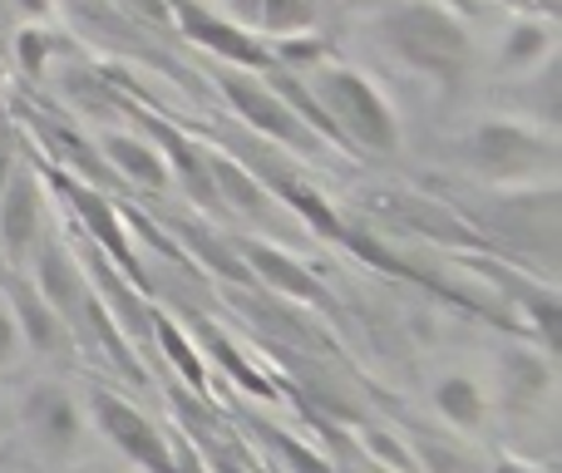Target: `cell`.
I'll use <instances>...</instances> for the list:
<instances>
[{"instance_id": "obj_6", "label": "cell", "mask_w": 562, "mask_h": 473, "mask_svg": "<svg viewBox=\"0 0 562 473\" xmlns=\"http://www.w3.org/2000/svg\"><path fill=\"white\" fill-rule=\"evenodd\" d=\"M173 25L183 30L193 45H203L207 55H217L227 69H252V75H267L277 65V49L267 45L262 35H252L247 25L227 20L223 10H207L203 0H183L173 5Z\"/></svg>"}, {"instance_id": "obj_8", "label": "cell", "mask_w": 562, "mask_h": 473, "mask_svg": "<svg viewBox=\"0 0 562 473\" xmlns=\"http://www.w3.org/2000/svg\"><path fill=\"white\" fill-rule=\"evenodd\" d=\"M40 241H45V188L30 168H10L0 183V251L20 267Z\"/></svg>"}, {"instance_id": "obj_21", "label": "cell", "mask_w": 562, "mask_h": 473, "mask_svg": "<svg viewBox=\"0 0 562 473\" xmlns=\"http://www.w3.org/2000/svg\"><path fill=\"white\" fill-rule=\"evenodd\" d=\"M419 459V473H488V464L474 454V449L454 444V439H435V435H415L409 439Z\"/></svg>"}, {"instance_id": "obj_13", "label": "cell", "mask_w": 562, "mask_h": 473, "mask_svg": "<svg viewBox=\"0 0 562 473\" xmlns=\"http://www.w3.org/2000/svg\"><path fill=\"white\" fill-rule=\"evenodd\" d=\"M223 15L262 40H291L316 30V0H227Z\"/></svg>"}, {"instance_id": "obj_31", "label": "cell", "mask_w": 562, "mask_h": 473, "mask_svg": "<svg viewBox=\"0 0 562 473\" xmlns=\"http://www.w3.org/2000/svg\"><path fill=\"white\" fill-rule=\"evenodd\" d=\"M173 5H183V0H168V10H173Z\"/></svg>"}, {"instance_id": "obj_18", "label": "cell", "mask_w": 562, "mask_h": 473, "mask_svg": "<svg viewBox=\"0 0 562 473\" xmlns=\"http://www.w3.org/2000/svg\"><path fill=\"white\" fill-rule=\"evenodd\" d=\"M148 336H154L158 350L173 360V370L188 380V390H193V395H207V390H213V365H207V356L198 350V340L188 336L178 320H168L164 311H148Z\"/></svg>"}, {"instance_id": "obj_11", "label": "cell", "mask_w": 562, "mask_h": 473, "mask_svg": "<svg viewBox=\"0 0 562 473\" xmlns=\"http://www.w3.org/2000/svg\"><path fill=\"white\" fill-rule=\"evenodd\" d=\"M237 257H243V267H252V277L262 281V286H272L277 296L306 301V306H321V301H326V291H321V281L311 277L306 261H296L291 251L272 247V241L243 237V241H237Z\"/></svg>"}, {"instance_id": "obj_1", "label": "cell", "mask_w": 562, "mask_h": 473, "mask_svg": "<svg viewBox=\"0 0 562 473\" xmlns=\"http://www.w3.org/2000/svg\"><path fill=\"white\" fill-rule=\"evenodd\" d=\"M370 35L435 85H459L474 69V30L445 0H385L370 15Z\"/></svg>"}, {"instance_id": "obj_15", "label": "cell", "mask_w": 562, "mask_h": 473, "mask_svg": "<svg viewBox=\"0 0 562 473\" xmlns=\"http://www.w3.org/2000/svg\"><path fill=\"white\" fill-rule=\"evenodd\" d=\"M498 395L514 409L543 405L553 395V360H548V350H524V346L504 350L498 356Z\"/></svg>"}, {"instance_id": "obj_12", "label": "cell", "mask_w": 562, "mask_h": 473, "mask_svg": "<svg viewBox=\"0 0 562 473\" xmlns=\"http://www.w3.org/2000/svg\"><path fill=\"white\" fill-rule=\"evenodd\" d=\"M154 134H158V154H164V164H168V178H173L198 207L223 213V198H217V188H213V168H207V148L193 144L188 134H178V128H164V124H154Z\"/></svg>"}, {"instance_id": "obj_24", "label": "cell", "mask_w": 562, "mask_h": 473, "mask_svg": "<svg viewBox=\"0 0 562 473\" xmlns=\"http://www.w3.org/2000/svg\"><path fill=\"white\" fill-rule=\"evenodd\" d=\"M524 306H528V316H533L543 350L558 356V346H562V301H558V291H524Z\"/></svg>"}, {"instance_id": "obj_30", "label": "cell", "mask_w": 562, "mask_h": 473, "mask_svg": "<svg viewBox=\"0 0 562 473\" xmlns=\"http://www.w3.org/2000/svg\"><path fill=\"white\" fill-rule=\"evenodd\" d=\"M488 473H538L528 464H514V459H498V464H488Z\"/></svg>"}, {"instance_id": "obj_19", "label": "cell", "mask_w": 562, "mask_h": 473, "mask_svg": "<svg viewBox=\"0 0 562 473\" xmlns=\"http://www.w3.org/2000/svg\"><path fill=\"white\" fill-rule=\"evenodd\" d=\"M207 168H213V188H217V198H223V207L247 213V217L272 213V198H267L262 178L237 164L233 154H213V148H207Z\"/></svg>"}, {"instance_id": "obj_5", "label": "cell", "mask_w": 562, "mask_h": 473, "mask_svg": "<svg viewBox=\"0 0 562 473\" xmlns=\"http://www.w3.org/2000/svg\"><path fill=\"white\" fill-rule=\"evenodd\" d=\"M89 415H94V429L144 473H178V454L168 444V435L144 415L138 405L119 399L114 390H94L89 395Z\"/></svg>"}, {"instance_id": "obj_17", "label": "cell", "mask_w": 562, "mask_h": 473, "mask_svg": "<svg viewBox=\"0 0 562 473\" xmlns=\"http://www.w3.org/2000/svg\"><path fill=\"white\" fill-rule=\"evenodd\" d=\"M257 178H262V188H267V193H277L281 203H286L291 213H296L301 223L311 227V233H321V237H330V241H340V237H346V217H340L336 207H330L326 198L316 193V188H306V183H301V178L281 173V168H257Z\"/></svg>"}, {"instance_id": "obj_9", "label": "cell", "mask_w": 562, "mask_h": 473, "mask_svg": "<svg viewBox=\"0 0 562 473\" xmlns=\"http://www.w3.org/2000/svg\"><path fill=\"white\" fill-rule=\"evenodd\" d=\"M55 183H59V193L69 198L75 217L89 227V237H94L99 257H109L119 271H128V277L138 281V257H134V241H128L124 213H119V207L109 203L99 188H89V183H75V178H55Z\"/></svg>"}, {"instance_id": "obj_14", "label": "cell", "mask_w": 562, "mask_h": 473, "mask_svg": "<svg viewBox=\"0 0 562 473\" xmlns=\"http://www.w3.org/2000/svg\"><path fill=\"white\" fill-rule=\"evenodd\" d=\"M99 154L114 168V178L144 188V193H168V183H173L158 144H148V138H138V134H104L99 138Z\"/></svg>"}, {"instance_id": "obj_29", "label": "cell", "mask_w": 562, "mask_h": 473, "mask_svg": "<svg viewBox=\"0 0 562 473\" xmlns=\"http://www.w3.org/2000/svg\"><path fill=\"white\" fill-rule=\"evenodd\" d=\"M10 5H15L20 15H25V20H45V15H49V5H55V0H10Z\"/></svg>"}, {"instance_id": "obj_10", "label": "cell", "mask_w": 562, "mask_h": 473, "mask_svg": "<svg viewBox=\"0 0 562 473\" xmlns=\"http://www.w3.org/2000/svg\"><path fill=\"white\" fill-rule=\"evenodd\" d=\"M5 306H10V316H15L20 346H30L35 356H59V350L69 346L65 320L49 311V301L40 296L25 271H5Z\"/></svg>"}, {"instance_id": "obj_16", "label": "cell", "mask_w": 562, "mask_h": 473, "mask_svg": "<svg viewBox=\"0 0 562 473\" xmlns=\"http://www.w3.org/2000/svg\"><path fill=\"white\" fill-rule=\"evenodd\" d=\"M558 49V25L543 15H518L508 20V30L498 35V69L504 75H533L553 59Z\"/></svg>"}, {"instance_id": "obj_3", "label": "cell", "mask_w": 562, "mask_h": 473, "mask_svg": "<svg viewBox=\"0 0 562 473\" xmlns=\"http://www.w3.org/2000/svg\"><path fill=\"white\" fill-rule=\"evenodd\" d=\"M464 158L479 178L488 183H533L548 178L558 164V138L538 124H518V119H479L464 138Z\"/></svg>"}, {"instance_id": "obj_26", "label": "cell", "mask_w": 562, "mask_h": 473, "mask_svg": "<svg viewBox=\"0 0 562 473\" xmlns=\"http://www.w3.org/2000/svg\"><path fill=\"white\" fill-rule=\"evenodd\" d=\"M267 444H272V454L281 459V464H291V473H330V464L321 454H311L306 444H296V439H286L281 429H262Z\"/></svg>"}, {"instance_id": "obj_28", "label": "cell", "mask_w": 562, "mask_h": 473, "mask_svg": "<svg viewBox=\"0 0 562 473\" xmlns=\"http://www.w3.org/2000/svg\"><path fill=\"white\" fill-rule=\"evenodd\" d=\"M128 10H138L144 20H154V25H168L173 20V10H168V0H124Z\"/></svg>"}, {"instance_id": "obj_25", "label": "cell", "mask_w": 562, "mask_h": 473, "mask_svg": "<svg viewBox=\"0 0 562 473\" xmlns=\"http://www.w3.org/2000/svg\"><path fill=\"white\" fill-rule=\"evenodd\" d=\"M203 346H207V350H213V356H217V365H223V370H233V380H237V385H247V390H252V395H262V399H277V395H272V380H262V375H257V370L247 365V360L237 356V350L227 346V340L217 336L213 326L203 330Z\"/></svg>"}, {"instance_id": "obj_20", "label": "cell", "mask_w": 562, "mask_h": 473, "mask_svg": "<svg viewBox=\"0 0 562 473\" xmlns=\"http://www.w3.org/2000/svg\"><path fill=\"white\" fill-rule=\"evenodd\" d=\"M435 409L445 415V425H454V429H484V419H488V390L479 385L474 375H445L435 385Z\"/></svg>"}, {"instance_id": "obj_27", "label": "cell", "mask_w": 562, "mask_h": 473, "mask_svg": "<svg viewBox=\"0 0 562 473\" xmlns=\"http://www.w3.org/2000/svg\"><path fill=\"white\" fill-rule=\"evenodd\" d=\"M15 356H20V330H15V316H10L5 296H0V365H10Z\"/></svg>"}, {"instance_id": "obj_22", "label": "cell", "mask_w": 562, "mask_h": 473, "mask_svg": "<svg viewBox=\"0 0 562 473\" xmlns=\"http://www.w3.org/2000/svg\"><path fill=\"white\" fill-rule=\"evenodd\" d=\"M366 454L375 459L380 469H390V473H419V459H415V449H409V439L405 435H395V429H380V425H366Z\"/></svg>"}, {"instance_id": "obj_2", "label": "cell", "mask_w": 562, "mask_h": 473, "mask_svg": "<svg viewBox=\"0 0 562 473\" xmlns=\"http://www.w3.org/2000/svg\"><path fill=\"white\" fill-rule=\"evenodd\" d=\"M311 94L321 99V109L330 114V124L346 138V148H360V154H395L400 148L395 104H390L375 79L360 75L356 65L321 59L316 75H311Z\"/></svg>"}, {"instance_id": "obj_7", "label": "cell", "mask_w": 562, "mask_h": 473, "mask_svg": "<svg viewBox=\"0 0 562 473\" xmlns=\"http://www.w3.org/2000/svg\"><path fill=\"white\" fill-rule=\"evenodd\" d=\"M20 425H25L30 444L49 459H69L85 444V419H79L75 395H69L65 385H49V380L25 390V399H20Z\"/></svg>"}, {"instance_id": "obj_23", "label": "cell", "mask_w": 562, "mask_h": 473, "mask_svg": "<svg viewBox=\"0 0 562 473\" xmlns=\"http://www.w3.org/2000/svg\"><path fill=\"white\" fill-rule=\"evenodd\" d=\"M55 55H59V35H49L40 20H30V25L15 35V59H20V69H25L30 79L45 75V69L55 65Z\"/></svg>"}, {"instance_id": "obj_4", "label": "cell", "mask_w": 562, "mask_h": 473, "mask_svg": "<svg viewBox=\"0 0 562 473\" xmlns=\"http://www.w3.org/2000/svg\"><path fill=\"white\" fill-rule=\"evenodd\" d=\"M217 94L227 99V109H233L252 134L272 138V144L291 148V154H321V148H326L296 114H291L286 99H281L262 75H252V69H227L223 65V75H217Z\"/></svg>"}]
</instances>
